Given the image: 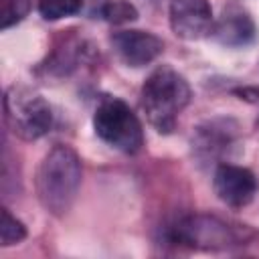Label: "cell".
Here are the masks:
<instances>
[{"label": "cell", "instance_id": "cell-14", "mask_svg": "<svg viewBox=\"0 0 259 259\" xmlns=\"http://www.w3.org/2000/svg\"><path fill=\"white\" fill-rule=\"evenodd\" d=\"M235 93L245 101H259V87H243L235 89Z\"/></svg>", "mask_w": 259, "mask_h": 259}, {"label": "cell", "instance_id": "cell-2", "mask_svg": "<svg viewBox=\"0 0 259 259\" xmlns=\"http://www.w3.org/2000/svg\"><path fill=\"white\" fill-rule=\"evenodd\" d=\"M190 103L188 81L172 67H158L152 71L142 87V107L148 121L160 132L170 134L178 115Z\"/></svg>", "mask_w": 259, "mask_h": 259}, {"label": "cell", "instance_id": "cell-10", "mask_svg": "<svg viewBox=\"0 0 259 259\" xmlns=\"http://www.w3.org/2000/svg\"><path fill=\"white\" fill-rule=\"evenodd\" d=\"M81 6L83 0H38V12L45 20H59L77 14Z\"/></svg>", "mask_w": 259, "mask_h": 259}, {"label": "cell", "instance_id": "cell-4", "mask_svg": "<svg viewBox=\"0 0 259 259\" xmlns=\"http://www.w3.org/2000/svg\"><path fill=\"white\" fill-rule=\"evenodd\" d=\"M95 134L123 154H138L144 146V132L138 115L117 97L103 99L93 115Z\"/></svg>", "mask_w": 259, "mask_h": 259}, {"label": "cell", "instance_id": "cell-11", "mask_svg": "<svg viewBox=\"0 0 259 259\" xmlns=\"http://www.w3.org/2000/svg\"><path fill=\"white\" fill-rule=\"evenodd\" d=\"M101 16H103V20H107L111 24H123V22L136 20L138 10L127 0H111L101 6Z\"/></svg>", "mask_w": 259, "mask_h": 259}, {"label": "cell", "instance_id": "cell-7", "mask_svg": "<svg viewBox=\"0 0 259 259\" xmlns=\"http://www.w3.org/2000/svg\"><path fill=\"white\" fill-rule=\"evenodd\" d=\"M170 26L184 40L202 38L212 30V10L208 0H172Z\"/></svg>", "mask_w": 259, "mask_h": 259}, {"label": "cell", "instance_id": "cell-5", "mask_svg": "<svg viewBox=\"0 0 259 259\" xmlns=\"http://www.w3.org/2000/svg\"><path fill=\"white\" fill-rule=\"evenodd\" d=\"M170 241L196 249H225L237 241L235 231L212 217H188L170 231Z\"/></svg>", "mask_w": 259, "mask_h": 259}, {"label": "cell", "instance_id": "cell-6", "mask_svg": "<svg viewBox=\"0 0 259 259\" xmlns=\"http://www.w3.org/2000/svg\"><path fill=\"white\" fill-rule=\"evenodd\" d=\"M217 196L229 206H245L257 194V178L249 168L235 164H219L212 176Z\"/></svg>", "mask_w": 259, "mask_h": 259}, {"label": "cell", "instance_id": "cell-13", "mask_svg": "<svg viewBox=\"0 0 259 259\" xmlns=\"http://www.w3.org/2000/svg\"><path fill=\"white\" fill-rule=\"evenodd\" d=\"M30 12V0H2L0 8V28L6 30L18 24Z\"/></svg>", "mask_w": 259, "mask_h": 259}, {"label": "cell", "instance_id": "cell-12", "mask_svg": "<svg viewBox=\"0 0 259 259\" xmlns=\"http://www.w3.org/2000/svg\"><path fill=\"white\" fill-rule=\"evenodd\" d=\"M24 237H26V227L16 217H12L8 208H2V221H0V241H2V247L16 245Z\"/></svg>", "mask_w": 259, "mask_h": 259}, {"label": "cell", "instance_id": "cell-9", "mask_svg": "<svg viewBox=\"0 0 259 259\" xmlns=\"http://www.w3.org/2000/svg\"><path fill=\"white\" fill-rule=\"evenodd\" d=\"M210 32L225 47H245L253 42L257 28L249 12H245L239 6H229L223 10V16Z\"/></svg>", "mask_w": 259, "mask_h": 259}, {"label": "cell", "instance_id": "cell-8", "mask_svg": "<svg viewBox=\"0 0 259 259\" xmlns=\"http://www.w3.org/2000/svg\"><path fill=\"white\" fill-rule=\"evenodd\" d=\"M117 57L130 67H144L158 59L164 51L162 38L144 30H121L111 36Z\"/></svg>", "mask_w": 259, "mask_h": 259}, {"label": "cell", "instance_id": "cell-3", "mask_svg": "<svg viewBox=\"0 0 259 259\" xmlns=\"http://www.w3.org/2000/svg\"><path fill=\"white\" fill-rule=\"evenodd\" d=\"M4 119L16 138L32 142L51 130L53 111L36 91L12 85L4 93Z\"/></svg>", "mask_w": 259, "mask_h": 259}, {"label": "cell", "instance_id": "cell-1", "mask_svg": "<svg viewBox=\"0 0 259 259\" xmlns=\"http://www.w3.org/2000/svg\"><path fill=\"white\" fill-rule=\"evenodd\" d=\"M40 204L55 217H63L75 202L81 186V160L69 146H55L40 162L34 178Z\"/></svg>", "mask_w": 259, "mask_h": 259}, {"label": "cell", "instance_id": "cell-15", "mask_svg": "<svg viewBox=\"0 0 259 259\" xmlns=\"http://www.w3.org/2000/svg\"><path fill=\"white\" fill-rule=\"evenodd\" d=\"M255 125H257V127H259V117H257V121H255Z\"/></svg>", "mask_w": 259, "mask_h": 259}]
</instances>
